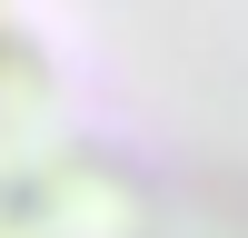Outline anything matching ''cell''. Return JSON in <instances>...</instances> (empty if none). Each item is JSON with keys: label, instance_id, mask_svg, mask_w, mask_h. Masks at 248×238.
<instances>
[{"label": "cell", "instance_id": "cell-1", "mask_svg": "<svg viewBox=\"0 0 248 238\" xmlns=\"http://www.w3.org/2000/svg\"><path fill=\"white\" fill-rule=\"evenodd\" d=\"M40 198H50V89L0 20V238H30Z\"/></svg>", "mask_w": 248, "mask_h": 238}]
</instances>
